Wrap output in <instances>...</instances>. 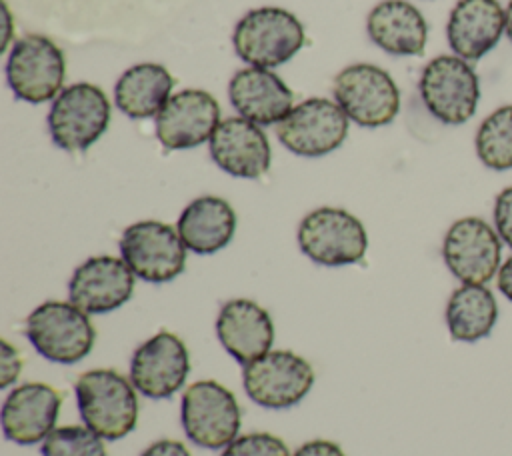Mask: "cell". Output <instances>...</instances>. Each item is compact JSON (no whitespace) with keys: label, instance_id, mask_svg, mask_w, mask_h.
<instances>
[{"label":"cell","instance_id":"cell-27","mask_svg":"<svg viewBox=\"0 0 512 456\" xmlns=\"http://www.w3.org/2000/svg\"><path fill=\"white\" fill-rule=\"evenodd\" d=\"M102 440L86 424L60 426L42 440V456H106Z\"/></svg>","mask_w":512,"mask_h":456},{"label":"cell","instance_id":"cell-9","mask_svg":"<svg viewBox=\"0 0 512 456\" xmlns=\"http://www.w3.org/2000/svg\"><path fill=\"white\" fill-rule=\"evenodd\" d=\"M312 384L310 362L290 350H270L242 368L244 392L262 408H292L306 398Z\"/></svg>","mask_w":512,"mask_h":456},{"label":"cell","instance_id":"cell-34","mask_svg":"<svg viewBox=\"0 0 512 456\" xmlns=\"http://www.w3.org/2000/svg\"><path fill=\"white\" fill-rule=\"evenodd\" d=\"M504 32H506L508 40L512 42V0L506 6V28H504Z\"/></svg>","mask_w":512,"mask_h":456},{"label":"cell","instance_id":"cell-24","mask_svg":"<svg viewBox=\"0 0 512 456\" xmlns=\"http://www.w3.org/2000/svg\"><path fill=\"white\" fill-rule=\"evenodd\" d=\"M174 78L154 62L128 68L114 86V102L128 118L140 120L156 116L170 98Z\"/></svg>","mask_w":512,"mask_h":456},{"label":"cell","instance_id":"cell-2","mask_svg":"<svg viewBox=\"0 0 512 456\" xmlns=\"http://www.w3.org/2000/svg\"><path fill=\"white\" fill-rule=\"evenodd\" d=\"M304 40L302 22L292 12L274 6L246 12L232 34L240 60L266 70L288 62L304 46Z\"/></svg>","mask_w":512,"mask_h":456},{"label":"cell","instance_id":"cell-8","mask_svg":"<svg viewBox=\"0 0 512 456\" xmlns=\"http://www.w3.org/2000/svg\"><path fill=\"white\" fill-rule=\"evenodd\" d=\"M298 246L316 264L346 266L364 258L368 236L354 214L342 208L322 206L302 218Z\"/></svg>","mask_w":512,"mask_h":456},{"label":"cell","instance_id":"cell-25","mask_svg":"<svg viewBox=\"0 0 512 456\" xmlns=\"http://www.w3.org/2000/svg\"><path fill=\"white\" fill-rule=\"evenodd\" d=\"M444 318L454 340L478 342L492 332L498 320V304L484 284H462L448 298Z\"/></svg>","mask_w":512,"mask_h":456},{"label":"cell","instance_id":"cell-30","mask_svg":"<svg viewBox=\"0 0 512 456\" xmlns=\"http://www.w3.org/2000/svg\"><path fill=\"white\" fill-rule=\"evenodd\" d=\"M20 370H22V360L18 350L8 340H2L0 342V388L2 390L10 388L18 380Z\"/></svg>","mask_w":512,"mask_h":456},{"label":"cell","instance_id":"cell-16","mask_svg":"<svg viewBox=\"0 0 512 456\" xmlns=\"http://www.w3.org/2000/svg\"><path fill=\"white\" fill-rule=\"evenodd\" d=\"M134 278L122 258L92 256L74 270L68 282V298L86 314H106L130 300Z\"/></svg>","mask_w":512,"mask_h":456},{"label":"cell","instance_id":"cell-20","mask_svg":"<svg viewBox=\"0 0 512 456\" xmlns=\"http://www.w3.org/2000/svg\"><path fill=\"white\" fill-rule=\"evenodd\" d=\"M506 28V10L498 0H458L446 24L456 56L476 62L490 52Z\"/></svg>","mask_w":512,"mask_h":456},{"label":"cell","instance_id":"cell-12","mask_svg":"<svg viewBox=\"0 0 512 456\" xmlns=\"http://www.w3.org/2000/svg\"><path fill=\"white\" fill-rule=\"evenodd\" d=\"M348 134V116L328 98H308L278 122L276 136L292 152L304 158H320L334 152Z\"/></svg>","mask_w":512,"mask_h":456},{"label":"cell","instance_id":"cell-14","mask_svg":"<svg viewBox=\"0 0 512 456\" xmlns=\"http://www.w3.org/2000/svg\"><path fill=\"white\" fill-rule=\"evenodd\" d=\"M188 372L190 356L186 344L176 334L162 330L134 350L128 378L140 394L160 400L178 392Z\"/></svg>","mask_w":512,"mask_h":456},{"label":"cell","instance_id":"cell-29","mask_svg":"<svg viewBox=\"0 0 512 456\" xmlns=\"http://www.w3.org/2000/svg\"><path fill=\"white\" fill-rule=\"evenodd\" d=\"M494 226L504 244L512 248V186L504 188L494 202Z\"/></svg>","mask_w":512,"mask_h":456},{"label":"cell","instance_id":"cell-17","mask_svg":"<svg viewBox=\"0 0 512 456\" xmlns=\"http://www.w3.org/2000/svg\"><path fill=\"white\" fill-rule=\"evenodd\" d=\"M62 396L44 382H28L8 392L2 404V432L10 442H42L54 428Z\"/></svg>","mask_w":512,"mask_h":456},{"label":"cell","instance_id":"cell-26","mask_svg":"<svg viewBox=\"0 0 512 456\" xmlns=\"http://www.w3.org/2000/svg\"><path fill=\"white\" fill-rule=\"evenodd\" d=\"M476 154L492 170L512 168V104L488 114L476 132Z\"/></svg>","mask_w":512,"mask_h":456},{"label":"cell","instance_id":"cell-4","mask_svg":"<svg viewBox=\"0 0 512 456\" xmlns=\"http://www.w3.org/2000/svg\"><path fill=\"white\" fill-rule=\"evenodd\" d=\"M180 420L194 444L220 450L238 436L242 412L236 396L226 386L214 380H198L182 394Z\"/></svg>","mask_w":512,"mask_h":456},{"label":"cell","instance_id":"cell-31","mask_svg":"<svg viewBox=\"0 0 512 456\" xmlns=\"http://www.w3.org/2000/svg\"><path fill=\"white\" fill-rule=\"evenodd\" d=\"M292 456H346L336 442L330 440H310L302 444Z\"/></svg>","mask_w":512,"mask_h":456},{"label":"cell","instance_id":"cell-6","mask_svg":"<svg viewBox=\"0 0 512 456\" xmlns=\"http://www.w3.org/2000/svg\"><path fill=\"white\" fill-rule=\"evenodd\" d=\"M110 102L102 88L80 82L64 88L48 112L52 142L68 152L90 148L108 128Z\"/></svg>","mask_w":512,"mask_h":456},{"label":"cell","instance_id":"cell-18","mask_svg":"<svg viewBox=\"0 0 512 456\" xmlns=\"http://www.w3.org/2000/svg\"><path fill=\"white\" fill-rule=\"evenodd\" d=\"M208 142L212 160L230 176L260 178L270 168L268 138L258 124L246 118H226Z\"/></svg>","mask_w":512,"mask_h":456},{"label":"cell","instance_id":"cell-21","mask_svg":"<svg viewBox=\"0 0 512 456\" xmlns=\"http://www.w3.org/2000/svg\"><path fill=\"white\" fill-rule=\"evenodd\" d=\"M228 96L240 118L258 126L280 122L292 110L290 88L266 68L238 70L228 84Z\"/></svg>","mask_w":512,"mask_h":456},{"label":"cell","instance_id":"cell-23","mask_svg":"<svg viewBox=\"0 0 512 456\" xmlns=\"http://www.w3.org/2000/svg\"><path fill=\"white\" fill-rule=\"evenodd\" d=\"M176 230L186 250L194 254H214L232 240L236 214L224 198L200 196L182 210Z\"/></svg>","mask_w":512,"mask_h":456},{"label":"cell","instance_id":"cell-28","mask_svg":"<svg viewBox=\"0 0 512 456\" xmlns=\"http://www.w3.org/2000/svg\"><path fill=\"white\" fill-rule=\"evenodd\" d=\"M220 456H292L282 438L268 432H252L236 436L222 448Z\"/></svg>","mask_w":512,"mask_h":456},{"label":"cell","instance_id":"cell-3","mask_svg":"<svg viewBox=\"0 0 512 456\" xmlns=\"http://www.w3.org/2000/svg\"><path fill=\"white\" fill-rule=\"evenodd\" d=\"M26 338L46 360L76 364L92 352L96 330L88 314L70 300H48L28 314Z\"/></svg>","mask_w":512,"mask_h":456},{"label":"cell","instance_id":"cell-15","mask_svg":"<svg viewBox=\"0 0 512 456\" xmlns=\"http://www.w3.org/2000/svg\"><path fill=\"white\" fill-rule=\"evenodd\" d=\"M220 124V106L204 90H182L156 114V138L166 150H186L212 138Z\"/></svg>","mask_w":512,"mask_h":456},{"label":"cell","instance_id":"cell-33","mask_svg":"<svg viewBox=\"0 0 512 456\" xmlns=\"http://www.w3.org/2000/svg\"><path fill=\"white\" fill-rule=\"evenodd\" d=\"M496 282H498V290L504 294V298H508L512 302V256L506 258L504 264H500Z\"/></svg>","mask_w":512,"mask_h":456},{"label":"cell","instance_id":"cell-7","mask_svg":"<svg viewBox=\"0 0 512 456\" xmlns=\"http://www.w3.org/2000/svg\"><path fill=\"white\" fill-rule=\"evenodd\" d=\"M334 98L348 120L364 128L386 126L400 110V90L392 76L366 62L346 66L336 76Z\"/></svg>","mask_w":512,"mask_h":456},{"label":"cell","instance_id":"cell-22","mask_svg":"<svg viewBox=\"0 0 512 456\" xmlns=\"http://www.w3.org/2000/svg\"><path fill=\"white\" fill-rule=\"evenodd\" d=\"M368 38L392 56H422L428 26L422 12L406 0H384L366 20Z\"/></svg>","mask_w":512,"mask_h":456},{"label":"cell","instance_id":"cell-32","mask_svg":"<svg viewBox=\"0 0 512 456\" xmlns=\"http://www.w3.org/2000/svg\"><path fill=\"white\" fill-rule=\"evenodd\" d=\"M140 456H190V452L182 442L164 438V440L150 444Z\"/></svg>","mask_w":512,"mask_h":456},{"label":"cell","instance_id":"cell-19","mask_svg":"<svg viewBox=\"0 0 512 456\" xmlns=\"http://www.w3.org/2000/svg\"><path fill=\"white\" fill-rule=\"evenodd\" d=\"M216 336L222 348L244 366L270 352L274 344V322L254 300L232 298L218 312Z\"/></svg>","mask_w":512,"mask_h":456},{"label":"cell","instance_id":"cell-1","mask_svg":"<svg viewBox=\"0 0 512 456\" xmlns=\"http://www.w3.org/2000/svg\"><path fill=\"white\" fill-rule=\"evenodd\" d=\"M74 392L82 422L104 440H120L134 430L138 390L130 378L110 368H96L76 380Z\"/></svg>","mask_w":512,"mask_h":456},{"label":"cell","instance_id":"cell-5","mask_svg":"<svg viewBox=\"0 0 512 456\" xmlns=\"http://www.w3.org/2000/svg\"><path fill=\"white\" fill-rule=\"evenodd\" d=\"M418 90L428 112L450 126L468 122L480 100L474 68L456 54L432 58L420 74Z\"/></svg>","mask_w":512,"mask_h":456},{"label":"cell","instance_id":"cell-11","mask_svg":"<svg viewBox=\"0 0 512 456\" xmlns=\"http://www.w3.org/2000/svg\"><path fill=\"white\" fill-rule=\"evenodd\" d=\"M6 78L16 98L42 104L60 94L66 78L62 50L42 34H28L14 42L6 60Z\"/></svg>","mask_w":512,"mask_h":456},{"label":"cell","instance_id":"cell-10","mask_svg":"<svg viewBox=\"0 0 512 456\" xmlns=\"http://www.w3.org/2000/svg\"><path fill=\"white\" fill-rule=\"evenodd\" d=\"M120 254L140 280L162 284L182 274L186 246L176 228L158 220L130 224L120 238Z\"/></svg>","mask_w":512,"mask_h":456},{"label":"cell","instance_id":"cell-13","mask_svg":"<svg viewBox=\"0 0 512 456\" xmlns=\"http://www.w3.org/2000/svg\"><path fill=\"white\" fill-rule=\"evenodd\" d=\"M442 258L462 284H486L500 270L502 240L486 220L466 216L448 228Z\"/></svg>","mask_w":512,"mask_h":456}]
</instances>
